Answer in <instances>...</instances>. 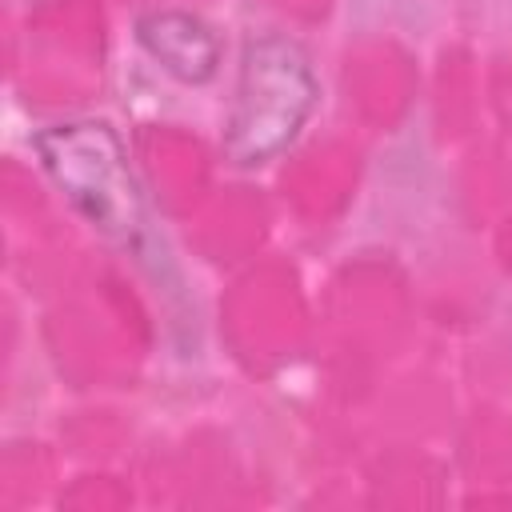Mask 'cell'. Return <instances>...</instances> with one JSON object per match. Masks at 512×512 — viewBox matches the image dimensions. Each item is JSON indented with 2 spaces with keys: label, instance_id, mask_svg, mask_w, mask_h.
Wrapping results in <instances>:
<instances>
[{
  "label": "cell",
  "instance_id": "obj_1",
  "mask_svg": "<svg viewBox=\"0 0 512 512\" xmlns=\"http://www.w3.org/2000/svg\"><path fill=\"white\" fill-rule=\"evenodd\" d=\"M32 148L64 200L112 244L140 252L148 236L144 192L128 168L124 144L108 120H56L32 136Z\"/></svg>",
  "mask_w": 512,
  "mask_h": 512
},
{
  "label": "cell",
  "instance_id": "obj_2",
  "mask_svg": "<svg viewBox=\"0 0 512 512\" xmlns=\"http://www.w3.org/2000/svg\"><path fill=\"white\" fill-rule=\"evenodd\" d=\"M320 100V80L308 52L280 36H252L240 52V76L224 128V152L236 168H260L276 160L308 124Z\"/></svg>",
  "mask_w": 512,
  "mask_h": 512
},
{
  "label": "cell",
  "instance_id": "obj_3",
  "mask_svg": "<svg viewBox=\"0 0 512 512\" xmlns=\"http://www.w3.org/2000/svg\"><path fill=\"white\" fill-rule=\"evenodd\" d=\"M140 48L176 80L184 84H208L220 68V40L216 32L180 8H156L136 20Z\"/></svg>",
  "mask_w": 512,
  "mask_h": 512
}]
</instances>
